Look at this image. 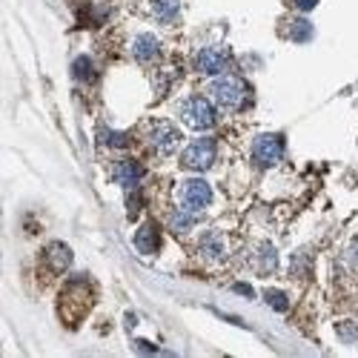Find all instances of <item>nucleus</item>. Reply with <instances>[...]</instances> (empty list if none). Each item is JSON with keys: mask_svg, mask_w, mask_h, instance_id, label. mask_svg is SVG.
Returning a JSON list of instances; mask_svg holds the SVG:
<instances>
[{"mask_svg": "<svg viewBox=\"0 0 358 358\" xmlns=\"http://www.w3.org/2000/svg\"><path fill=\"white\" fill-rule=\"evenodd\" d=\"M146 143H149V149H152L155 155L166 158V155L178 152V146H181V129H175L169 121H149Z\"/></svg>", "mask_w": 358, "mask_h": 358, "instance_id": "3", "label": "nucleus"}, {"mask_svg": "<svg viewBox=\"0 0 358 358\" xmlns=\"http://www.w3.org/2000/svg\"><path fill=\"white\" fill-rule=\"evenodd\" d=\"M43 264L49 266V273H52V275L64 273L66 266L72 264V250H69L66 244H61V241H55V244L46 247V252H43Z\"/></svg>", "mask_w": 358, "mask_h": 358, "instance_id": "12", "label": "nucleus"}, {"mask_svg": "<svg viewBox=\"0 0 358 358\" xmlns=\"http://www.w3.org/2000/svg\"><path fill=\"white\" fill-rule=\"evenodd\" d=\"M250 266H252L258 275L275 273V266H278V252H275V247L266 244V241H261V244L252 250V255H250Z\"/></svg>", "mask_w": 358, "mask_h": 358, "instance_id": "11", "label": "nucleus"}, {"mask_svg": "<svg viewBox=\"0 0 358 358\" xmlns=\"http://www.w3.org/2000/svg\"><path fill=\"white\" fill-rule=\"evenodd\" d=\"M72 75L80 80V83H89L95 78V66H92V61L89 57H78V61L72 64Z\"/></svg>", "mask_w": 358, "mask_h": 358, "instance_id": "17", "label": "nucleus"}, {"mask_svg": "<svg viewBox=\"0 0 358 358\" xmlns=\"http://www.w3.org/2000/svg\"><path fill=\"white\" fill-rule=\"evenodd\" d=\"M129 52H132V57H135L138 64L146 66V64H155L164 49H161V41H158L155 35L143 32V35H138V38L132 41V49H129Z\"/></svg>", "mask_w": 358, "mask_h": 358, "instance_id": "9", "label": "nucleus"}, {"mask_svg": "<svg viewBox=\"0 0 358 358\" xmlns=\"http://www.w3.org/2000/svg\"><path fill=\"white\" fill-rule=\"evenodd\" d=\"M146 9L158 23H175L181 17V0H149Z\"/></svg>", "mask_w": 358, "mask_h": 358, "instance_id": "13", "label": "nucleus"}, {"mask_svg": "<svg viewBox=\"0 0 358 358\" xmlns=\"http://www.w3.org/2000/svg\"><path fill=\"white\" fill-rule=\"evenodd\" d=\"M206 92H210L215 106H221L227 112H238L250 103V86L235 75H218L210 86H206Z\"/></svg>", "mask_w": 358, "mask_h": 358, "instance_id": "1", "label": "nucleus"}, {"mask_svg": "<svg viewBox=\"0 0 358 358\" xmlns=\"http://www.w3.org/2000/svg\"><path fill=\"white\" fill-rule=\"evenodd\" d=\"M292 6H295L298 12H313V9L318 6V0H292Z\"/></svg>", "mask_w": 358, "mask_h": 358, "instance_id": "20", "label": "nucleus"}, {"mask_svg": "<svg viewBox=\"0 0 358 358\" xmlns=\"http://www.w3.org/2000/svg\"><path fill=\"white\" fill-rule=\"evenodd\" d=\"M215 155H218V146L213 138H198L192 143L184 146L181 152V166L189 169V172H206L213 164H215Z\"/></svg>", "mask_w": 358, "mask_h": 358, "instance_id": "4", "label": "nucleus"}, {"mask_svg": "<svg viewBox=\"0 0 358 358\" xmlns=\"http://www.w3.org/2000/svg\"><path fill=\"white\" fill-rule=\"evenodd\" d=\"M178 112H181L184 127L192 129V132H210V129L215 127V121H218L213 101H206L203 95H192V98H187Z\"/></svg>", "mask_w": 358, "mask_h": 358, "instance_id": "2", "label": "nucleus"}, {"mask_svg": "<svg viewBox=\"0 0 358 358\" xmlns=\"http://www.w3.org/2000/svg\"><path fill=\"white\" fill-rule=\"evenodd\" d=\"M250 155H252V164L261 166V169H270L275 166L281 158H284V138L281 135H258L250 146Z\"/></svg>", "mask_w": 358, "mask_h": 358, "instance_id": "6", "label": "nucleus"}, {"mask_svg": "<svg viewBox=\"0 0 358 358\" xmlns=\"http://www.w3.org/2000/svg\"><path fill=\"white\" fill-rule=\"evenodd\" d=\"M341 338H347V341H355V338H358V330H355L352 324H350V327H341Z\"/></svg>", "mask_w": 358, "mask_h": 358, "instance_id": "22", "label": "nucleus"}, {"mask_svg": "<svg viewBox=\"0 0 358 358\" xmlns=\"http://www.w3.org/2000/svg\"><path fill=\"white\" fill-rule=\"evenodd\" d=\"M112 178L117 184H121L124 189H135L141 184V178H143V169L138 161L132 158H124V161H115L112 164Z\"/></svg>", "mask_w": 358, "mask_h": 358, "instance_id": "10", "label": "nucleus"}, {"mask_svg": "<svg viewBox=\"0 0 358 358\" xmlns=\"http://www.w3.org/2000/svg\"><path fill=\"white\" fill-rule=\"evenodd\" d=\"M347 264H350V270L358 273V241L350 244V250H347Z\"/></svg>", "mask_w": 358, "mask_h": 358, "instance_id": "19", "label": "nucleus"}, {"mask_svg": "<svg viewBox=\"0 0 358 358\" xmlns=\"http://www.w3.org/2000/svg\"><path fill=\"white\" fill-rule=\"evenodd\" d=\"M161 244V238H158V229L155 224H143L138 232H135V250L143 252V255H152Z\"/></svg>", "mask_w": 358, "mask_h": 358, "instance_id": "14", "label": "nucleus"}, {"mask_svg": "<svg viewBox=\"0 0 358 358\" xmlns=\"http://www.w3.org/2000/svg\"><path fill=\"white\" fill-rule=\"evenodd\" d=\"M106 143H109V146H115V149H121V146H127V135L109 132V135H106Z\"/></svg>", "mask_w": 358, "mask_h": 358, "instance_id": "21", "label": "nucleus"}, {"mask_svg": "<svg viewBox=\"0 0 358 358\" xmlns=\"http://www.w3.org/2000/svg\"><path fill=\"white\" fill-rule=\"evenodd\" d=\"M175 198H178V206H184L189 213H201L213 203V187L201 181V178H189V181L178 184Z\"/></svg>", "mask_w": 358, "mask_h": 358, "instance_id": "5", "label": "nucleus"}, {"mask_svg": "<svg viewBox=\"0 0 358 358\" xmlns=\"http://www.w3.org/2000/svg\"><path fill=\"white\" fill-rule=\"evenodd\" d=\"M198 258L203 264H221L227 258V238L221 232H203L198 238Z\"/></svg>", "mask_w": 358, "mask_h": 358, "instance_id": "8", "label": "nucleus"}, {"mask_svg": "<svg viewBox=\"0 0 358 358\" xmlns=\"http://www.w3.org/2000/svg\"><path fill=\"white\" fill-rule=\"evenodd\" d=\"M264 298H266V304H270L275 313H287V307H289V301H287V295L281 292V289H275V287H270V289H264Z\"/></svg>", "mask_w": 358, "mask_h": 358, "instance_id": "18", "label": "nucleus"}, {"mask_svg": "<svg viewBox=\"0 0 358 358\" xmlns=\"http://www.w3.org/2000/svg\"><path fill=\"white\" fill-rule=\"evenodd\" d=\"M166 224H169L172 232L187 235V232L195 227V215H192L189 210H184V206H178V210H172V213L166 215Z\"/></svg>", "mask_w": 358, "mask_h": 358, "instance_id": "15", "label": "nucleus"}, {"mask_svg": "<svg viewBox=\"0 0 358 358\" xmlns=\"http://www.w3.org/2000/svg\"><path fill=\"white\" fill-rule=\"evenodd\" d=\"M281 29H284V38L298 41V43H304V41L313 38V26H310L304 17H292V20H287Z\"/></svg>", "mask_w": 358, "mask_h": 358, "instance_id": "16", "label": "nucleus"}, {"mask_svg": "<svg viewBox=\"0 0 358 358\" xmlns=\"http://www.w3.org/2000/svg\"><path fill=\"white\" fill-rule=\"evenodd\" d=\"M227 66H229V55L224 49H218V46H206V49H201L195 55V69L201 75L215 78V75H224Z\"/></svg>", "mask_w": 358, "mask_h": 358, "instance_id": "7", "label": "nucleus"}]
</instances>
